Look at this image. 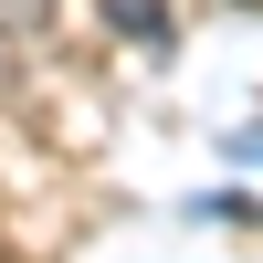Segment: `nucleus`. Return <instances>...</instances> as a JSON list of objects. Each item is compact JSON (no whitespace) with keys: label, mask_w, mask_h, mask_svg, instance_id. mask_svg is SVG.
I'll return each mask as SVG.
<instances>
[{"label":"nucleus","mask_w":263,"mask_h":263,"mask_svg":"<svg viewBox=\"0 0 263 263\" xmlns=\"http://www.w3.org/2000/svg\"><path fill=\"white\" fill-rule=\"evenodd\" d=\"M11 74H21V53H11V42H0V84H11Z\"/></svg>","instance_id":"obj_1"}]
</instances>
